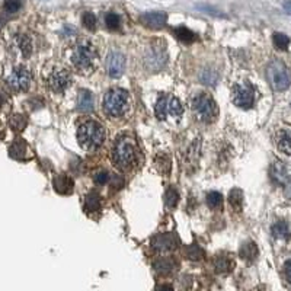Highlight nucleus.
I'll return each mask as SVG.
<instances>
[{
    "mask_svg": "<svg viewBox=\"0 0 291 291\" xmlns=\"http://www.w3.org/2000/svg\"><path fill=\"white\" fill-rule=\"evenodd\" d=\"M272 236L275 239H283V241H290L291 239V232L289 224L283 220L277 221L272 226Z\"/></svg>",
    "mask_w": 291,
    "mask_h": 291,
    "instance_id": "aec40b11",
    "label": "nucleus"
},
{
    "mask_svg": "<svg viewBox=\"0 0 291 291\" xmlns=\"http://www.w3.org/2000/svg\"><path fill=\"white\" fill-rule=\"evenodd\" d=\"M232 99L236 106L242 109H249L255 103V89L249 82L236 83L232 89Z\"/></svg>",
    "mask_w": 291,
    "mask_h": 291,
    "instance_id": "1a4fd4ad",
    "label": "nucleus"
},
{
    "mask_svg": "<svg viewBox=\"0 0 291 291\" xmlns=\"http://www.w3.org/2000/svg\"><path fill=\"white\" fill-rule=\"evenodd\" d=\"M82 22L85 25V28H88L89 31L97 29V16L92 12H85L82 16Z\"/></svg>",
    "mask_w": 291,
    "mask_h": 291,
    "instance_id": "72a5a7b5",
    "label": "nucleus"
},
{
    "mask_svg": "<svg viewBox=\"0 0 291 291\" xmlns=\"http://www.w3.org/2000/svg\"><path fill=\"white\" fill-rule=\"evenodd\" d=\"M125 67V57L118 51H112L109 52L108 58H106V72L111 77L117 79L121 77Z\"/></svg>",
    "mask_w": 291,
    "mask_h": 291,
    "instance_id": "f8f14e48",
    "label": "nucleus"
},
{
    "mask_svg": "<svg viewBox=\"0 0 291 291\" xmlns=\"http://www.w3.org/2000/svg\"><path fill=\"white\" fill-rule=\"evenodd\" d=\"M97 52L89 41H80L72 52V64L80 73H91L95 69Z\"/></svg>",
    "mask_w": 291,
    "mask_h": 291,
    "instance_id": "f257e3e1",
    "label": "nucleus"
},
{
    "mask_svg": "<svg viewBox=\"0 0 291 291\" xmlns=\"http://www.w3.org/2000/svg\"><path fill=\"white\" fill-rule=\"evenodd\" d=\"M272 41H274L275 48L281 49V51H286L290 46V38L286 34H281V32H275L274 37H272Z\"/></svg>",
    "mask_w": 291,
    "mask_h": 291,
    "instance_id": "a878e982",
    "label": "nucleus"
},
{
    "mask_svg": "<svg viewBox=\"0 0 291 291\" xmlns=\"http://www.w3.org/2000/svg\"><path fill=\"white\" fill-rule=\"evenodd\" d=\"M214 265H216V271L221 272V274H227L235 268V261L230 255L221 253V255L216 256Z\"/></svg>",
    "mask_w": 291,
    "mask_h": 291,
    "instance_id": "6ab92c4d",
    "label": "nucleus"
},
{
    "mask_svg": "<svg viewBox=\"0 0 291 291\" xmlns=\"http://www.w3.org/2000/svg\"><path fill=\"white\" fill-rule=\"evenodd\" d=\"M112 157H114V163L120 168V169H128L134 165L136 162V146L134 142L128 137H121L117 140L114 151H112Z\"/></svg>",
    "mask_w": 291,
    "mask_h": 291,
    "instance_id": "39448f33",
    "label": "nucleus"
},
{
    "mask_svg": "<svg viewBox=\"0 0 291 291\" xmlns=\"http://www.w3.org/2000/svg\"><path fill=\"white\" fill-rule=\"evenodd\" d=\"M168 63V52L163 44L154 43L145 52V67L148 72H159Z\"/></svg>",
    "mask_w": 291,
    "mask_h": 291,
    "instance_id": "6e6552de",
    "label": "nucleus"
},
{
    "mask_svg": "<svg viewBox=\"0 0 291 291\" xmlns=\"http://www.w3.org/2000/svg\"><path fill=\"white\" fill-rule=\"evenodd\" d=\"M241 258L247 261V262H252L256 259L258 256V246L255 242H246L243 243L242 247H241Z\"/></svg>",
    "mask_w": 291,
    "mask_h": 291,
    "instance_id": "412c9836",
    "label": "nucleus"
},
{
    "mask_svg": "<svg viewBox=\"0 0 291 291\" xmlns=\"http://www.w3.org/2000/svg\"><path fill=\"white\" fill-rule=\"evenodd\" d=\"M21 9V0H6L4 10L7 13H16Z\"/></svg>",
    "mask_w": 291,
    "mask_h": 291,
    "instance_id": "c9c22d12",
    "label": "nucleus"
},
{
    "mask_svg": "<svg viewBox=\"0 0 291 291\" xmlns=\"http://www.w3.org/2000/svg\"><path fill=\"white\" fill-rule=\"evenodd\" d=\"M154 114L162 121H179L184 115V108L179 99L172 95H163L159 97L154 106Z\"/></svg>",
    "mask_w": 291,
    "mask_h": 291,
    "instance_id": "20e7f679",
    "label": "nucleus"
},
{
    "mask_svg": "<svg viewBox=\"0 0 291 291\" xmlns=\"http://www.w3.org/2000/svg\"><path fill=\"white\" fill-rule=\"evenodd\" d=\"M284 9H286V12L291 15V0H287L286 3H284Z\"/></svg>",
    "mask_w": 291,
    "mask_h": 291,
    "instance_id": "79ce46f5",
    "label": "nucleus"
},
{
    "mask_svg": "<svg viewBox=\"0 0 291 291\" xmlns=\"http://www.w3.org/2000/svg\"><path fill=\"white\" fill-rule=\"evenodd\" d=\"M26 151H28V147L24 142H15V145L10 147V154L18 159H22V154H25Z\"/></svg>",
    "mask_w": 291,
    "mask_h": 291,
    "instance_id": "f704fd0d",
    "label": "nucleus"
},
{
    "mask_svg": "<svg viewBox=\"0 0 291 291\" xmlns=\"http://www.w3.org/2000/svg\"><path fill=\"white\" fill-rule=\"evenodd\" d=\"M79 143L86 150H95L105 142V130L97 121H86L80 124L77 130Z\"/></svg>",
    "mask_w": 291,
    "mask_h": 291,
    "instance_id": "f03ea898",
    "label": "nucleus"
},
{
    "mask_svg": "<svg viewBox=\"0 0 291 291\" xmlns=\"http://www.w3.org/2000/svg\"><path fill=\"white\" fill-rule=\"evenodd\" d=\"M193 114L199 122H213L217 118L218 109L214 99L208 94H198L191 103Z\"/></svg>",
    "mask_w": 291,
    "mask_h": 291,
    "instance_id": "7ed1b4c3",
    "label": "nucleus"
},
{
    "mask_svg": "<svg viewBox=\"0 0 291 291\" xmlns=\"http://www.w3.org/2000/svg\"><path fill=\"white\" fill-rule=\"evenodd\" d=\"M105 24L109 29H118L121 26V18L117 13L109 12V13L105 15Z\"/></svg>",
    "mask_w": 291,
    "mask_h": 291,
    "instance_id": "2f4dec72",
    "label": "nucleus"
},
{
    "mask_svg": "<svg viewBox=\"0 0 291 291\" xmlns=\"http://www.w3.org/2000/svg\"><path fill=\"white\" fill-rule=\"evenodd\" d=\"M267 79L271 88L277 92H283L289 89L291 85V74L284 63L280 60H274L268 64Z\"/></svg>",
    "mask_w": 291,
    "mask_h": 291,
    "instance_id": "423d86ee",
    "label": "nucleus"
},
{
    "mask_svg": "<svg viewBox=\"0 0 291 291\" xmlns=\"http://www.w3.org/2000/svg\"><path fill=\"white\" fill-rule=\"evenodd\" d=\"M72 85V76L67 70H57L48 77V88L54 94H63Z\"/></svg>",
    "mask_w": 291,
    "mask_h": 291,
    "instance_id": "9b49d317",
    "label": "nucleus"
},
{
    "mask_svg": "<svg viewBox=\"0 0 291 291\" xmlns=\"http://www.w3.org/2000/svg\"><path fill=\"white\" fill-rule=\"evenodd\" d=\"M173 34L176 35L178 40H181L182 43H187V44L193 43L195 40V34L191 29H188L187 26H178V28H175L173 29Z\"/></svg>",
    "mask_w": 291,
    "mask_h": 291,
    "instance_id": "b1692460",
    "label": "nucleus"
},
{
    "mask_svg": "<svg viewBox=\"0 0 291 291\" xmlns=\"http://www.w3.org/2000/svg\"><path fill=\"white\" fill-rule=\"evenodd\" d=\"M108 179H109V173H108L106 170H100L99 173L95 175V182H97V185H103V184H106V182H108Z\"/></svg>",
    "mask_w": 291,
    "mask_h": 291,
    "instance_id": "e433bc0d",
    "label": "nucleus"
},
{
    "mask_svg": "<svg viewBox=\"0 0 291 291\" xmlns=\"http://www.w3.org/2000/svg\"><path fill=\"white\" fill-rule=\"evenodd\" d=\"M185 256L190 261H201L204 258V250L198 244H191L185 249Z\"/></svg>",
    "mask_w": 291,
    "mask_h": 291,
    "instance_id": "bb28decb",
    "label": "nucleus"
},
{
    "mask_svg": "<svg viewBox=\"0 0 291 291\" xmlns=\"http://www.w3.org/2000/svg\"><path fill=\"white\" fill-rule=\"evenodd\" d=\"M77 109L80 112H92L94 111V97L89 91H79Z\"/></svg>",
    "mask_w": 291,
    "mask_h": 291,
    "instance_id": "f3484780",
    "label": "nucleus"
},
{
    "mask_svg": "<svg viewBox=\"0 0 291 291\" xmlns=\"http://www.w3.org/2000/svg\"><path fill=\"white\" fill-rule=\"evenodd\" d=\"M151 246L154 247V250L157 252H170L176 247V239L173 235L165 233V235H157L153 238Z\"/></svg>",
    "mask_w": 291,
    "mask_h": 291,
    "instance_id": "4468645a",
    "label": "nucleus"
},
{
    "mask_svg": "<svg viewBox=\"0 0 291 291\" xmlns=\"http://www.w3.org/2000/svg\"><path fill=\"white\" fill-rule=\"evenodd\" d=\"M26 117L25 115H13L12 118H10V127L15 130V131H22L25 127H26Z\"/></svg>",
    "mask_w": 291,
    "mask_h": 291,
    "instance_id": "473e14b6",
    "label": "nucleus"
},
{
    "mask_svg": "<svg viewBox=\"0 0 291 291\" xmlns=\"http://www.w3.org/2000/svg\"><path fill=\"white\" fill-rule=\"evenodd\" d=\"M52 187L58 194H72L74 182H73L72 178L67 176V175H58V176L54 178Z\"/></svg>",
    "mask_w": 291,
    "mask_h": 291,
    "instance_id": "2eb2a0df",
    "label": "nucleus"
},
{
    "mask_svg": "<svg viewBox=\"0 0 291 291\" xmlns=\"http://www.w3.org/2000/svg\"><path fill=\"white\" fill-rule=\"evenodd\" d=\"M178 201H179V194L175 188H169L165 194V205L168 210H173L176 205H178Z\"/></svg>",
    "mask_w": 291,
    "mask_h": 291,
    "instance_id": "cd10ccee",
    "label": "nucleus"
},
{
    "mask_svg": "<svg viewBox=\"0 0 291 291\" xmlns=\"http://www.w3.org/2000/svg\"><path fill=\"white\" fill-rule=\"evenodd\" d=\"M277 146L281 151L291 154V137L290 134L284 130H281L277 136Z\"/></svg>",
    "mask_w": 291,
    "mask_h": 291,
    "instance_id": "4be33fe9",
    "label": "nucleus"
},
{
    "mask_svg": "<svg viewBox=\"0 0 291 291\" xmlns=\"http://www.w3.org/2000/svg\"><path fill=\"white\" fill-rule=\"evenodd\" d=\"M286 195L291 198V176H289V179L286 182Z\"/></svg>",
    "mask_w": 291,
    "mask_h": 291,
    "instance_id": "ea45409f",
    "label": "nucleus"
},
{
    "mask_svg": "<svg viewBox=\"0 0 291 291\" xmlns=\"http://www.w3.org/2000/svg\"><path fill=\"white\" fill-rule=\"evenodd\" d=\"M229 202H230V205L233 207V210L241 211V210H242V204H243L242 191H241V190H238V188L232 190V193L229 194Z\"/></svg>",
    "mask_w": 291,
    "mask_h": 291,
    "instance_id": "393cba45",
    "label": "nucleus"
},
{
    "mask_svg": "<svg viewBox=\"0 0 291 291\" xmlns=\"http://www.w3.org/2000/svg\"><path fill=\"white\" fill-rule=\"evenodd\" d=\"M271 178L277 185H286V182L289 179V172L283 162H280V160L274 162V165L271 166Z\"/></svg>",
    "mask_w": 291,
    "mask_h": 291,
    "instance_id": "dca6fc26",
    "label": "nucleus"
},
{
    "mask_svg": "<svg viewBox=\"0 0 291 291\" xmlns=\"http://www.w3.org/2000/svg\"><path fill=\"white\" fill-rule=\"evenodd\" d=\"M207 204H208V207L213 208V210L221 208V205H223V196H221L220 193L213 191V193H210V194L207 195Z\"/></svg>",
    "mask_w": 291,
    "mask_h": 291,
    "instance_id": "c756f323",
    "label": "nucleus"
},
{
    "mask_svg": "<svg viewBox=\"0 0 291 291\" xmlns=\"http://www.w3.org/2000/svg\"><path fill=\"white\" fill-rule=\"evenodd\" d=\"M140 22L151 29H157L168 22V15L165 12H148L140 16Z\"/></svg>",
    "mask_w": 291,
    "mask_h": 291,
    "instance_id": "ddd939ff",
    "label": "nucleus"
},
{
    "mask_svg": "<svg viewBox=\"0 0 291 291\" xmlns=\"http://www.w3.org/2000/svg\"><path fill=\"white\" fill-rule=\"evenodd\" d=\"M199 79H201V82H202L204 85L214 86V85L217 83L218 76H217V73L214 72V70H211V69H205V70H202L201 76H199Z\"/></svg>",
    "mask_w": 291,
    "mask_h": 291,
    "instance_id": "c85d7f7f",
    "label": "nucleus"
},
{
    "mask_svg": "<svg viewBox=\"0 0 291 291\" xmlns=\"http://www.w3.org/2000/svg\"><path fill=\"white\" fill-rule=\"evenodd\" d=\"M157 291H173V289L170 286H168V284H163V286L157 287Z\"/></svg>",
    "mask_w": 291,
    "mask_h": 291,
    "instance_id": "a19ab883",
    "label": "nucleus"
},
{
    "mask_svg": "<svg viewBox=\"0 0 291 291\" xmlns=\"http://www.w3.org/2000/svg\"><path fill=\"white\" fill-rule=\"evenodd\" d=\"M154 269L162 274V275H169L172 274L176 268H178V264L173 258H160L154 262Z\"/></svg>",
    "mask_w": 291,
    "mask_h": 291,
    "instance_id": "a211bd4d",
    "label": "nucleus"
},
{
    "mask_svg": "<svg viewBox=\"0 0 291 291\" xmlns=\"http://www.w3.org/2000/svg\"><path fill=\"white\" fill-rule=\"evenodd\" d=\"M100 208V196L97 193H91L85 198V210L88 213H95Z\"/></svg>",
    "mask_w": 291,
    "mask_h": 291,
    "instance_id": "5701e85b",
    "label": "nucleus"
},
{
    "mask_svg": "<svg viewBox=\"0 0 291 291\" xmlns=\"http://www.w3.org/2000/svg\"><path fill=\"white\" fill-rule=\"evenodd\" d=\"M284 275H286L287 283L291 286V261H287L284 264Z\"/></svg>",
    "mask_w": 291,
    "mask_h": 291,
    "instance_id": "4c0bfd02",
    "label": "nucleus"
},
{
    "mask_svg": "<svg viewBox=\"0 0 291 291\" xmlns=\"http://www.w3.org/2000/svg\"><path fill=\"white\" fill-rule=\"evenodd\" d=\"M31 82H32V74L28 69H25L22 66L15 67L7 77V85L13 91H18V92L26 91L29 88Z\"/></svg>",
    "mask_w": 291,
    "mask_h": 291,
    "instance_id": "9d476101",
    "label": "nucleus"
},
{
    "mask_svg": "<svg viewBox=\"0 0 291 291\" xmlns=\"http://www.w3.org/2000/svg\"><path fill=\"white\" fill-rule=\"evenodd\" d=\"M128 108V92L124 89H111L103 97V109L109 117H121Z\"/></svg>",
    "mask_w": 291,
    "mask_h": 291,
    "instance_id": "0eeeda50",
    "label": "nucleus"
},
{
    "mask_svg": "<svg viewBox=\"0 0 291 291\" xmlns=\"http://www.w3.org/2000/svg\"><path fill=\"white\" fill-rule=\"evenodd\" d=\"M198 9L199 10H204V12H208V13H211V15H214V16H221V13L216 10V9H211V7H208V6H198Z\"/></svg>",
    "mask_w": 291,
    "mask_h": 291,
    "instance_id": "58836bf2",
    "label": "nucleus"
},
{
    "mask_svg": "<svg viewBox=\"0 0 291 291\" xmlns=\"http://www.w3.org/2000/svg\"><path fill=\"white\" fill-rule=\"evenodd\" d=\"M18 46H19V48L22 51V54H24L25 57H29L31 55V52H32V44H31V40L26 37V35H19L18 37Z\"/></svg>",
    "mask_w": 291,
    "mask_h": 291,
    "instance_id": "7c9ffc66",
    "label": "nucleus"
}]
</instances>
